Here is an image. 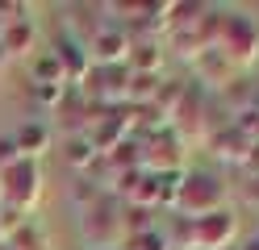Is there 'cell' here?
Returning <instances> with one entry per match:
<instances>
[{
    "label": "cell",
    "mask_w": 259,
    "mask_h": 250,
    "mask_svg": "<svg viewBox=\"0 0 259 250\" xmlns=\"http://www.w3.org/2000/svg\"><path fill=\"white\" fill-rule=\"evenodd\" d=\"M171 209H176V217H188V221L226 209V183H222V175L201 171V167H192V171L184 167L180 192H176V205H171Z\"/></svg>",
    "instance_id": "1"
},
{
    "label": "cell",
    "mask_w": 259,
    "mask_h": 250,
    "mask_svg": "<svg viewBox=\"0 0 259 250\" xmlns=\"http://www.w3.org/2000/svg\"><path fill=\"white\" fill-rule=\"evenodd\" d=\"M213 46L238 67V71L251 67L259 59V21L251 13H242V9H222V29H218Z\"/></svg>",
    "instance_id": "2"
},
{
    "label": "cell",
    "mask_w": 259,
    "mask_h": 250,
    "mask_svg": "<svg viewBox=\"0 0 259 250\" xmlns=\"http://www.w3.org/2000/svg\"><path fill=\"white\" fill-rule=\"evenodd\" d=\"M46 188V175H42V163L38 159H17L9 171H0V196H5V209L29 217L42 200Z\"/></svg>",
    "instance_id": "3"
},
{
    "label": "cell",
    "mask_w": 259,
    "mask_h": 250,
    "mask_svg": "<svg viewBox=\"0 0 259 250\" xmlns=\"http://www.w3.org/2000/svg\"><path fill=\"white\" fill-rule=\"evenodd\" d=\"M79 233H84L88 250H105V246L121 250V242H125V229H121V205H109V200L101 196L96 205L79 209Z\"/></svg>",
    "instance_id": "4"
},
{
    "label": "cell",
    "mask_w": 259,
    "mask_h": 250,
    "mask_svg": "<svg viewBox=\"0 0 259 250\" xmlns=\"http://www.w3.org/2000/svg\"><path fill=\"white\" fill-rule=\"evenodd\" d=\"M138 150H142V171H151V175L184 171V155H188V150L180 146V138H176L171 129H155V133H147V142H142Z\"/></svg>",
    "instance_id": "5"
},
{
    "label": "cell",
    "mask_w": 259,
    "mask_h": 250,
    "mask_svg": "<svg viewBox=\"0 0 259 250\" xmlns=\"http://www.w3.org/2000/svg\"><path fill=\"white\" fill-rule=\"evenodd\" d=\"M234 238H238V221L230 209L205 213L192 221V250H230Z\"/></svg>",
    "instance_id": "6"
},
{
    "label": "cell",
    "mask_w": 259,
    "mask_h": 250,
    "mask_svg": "<svg viewBox=\"0 0 259 250\" xmlns=\"http://www.w3.org/2000/svg\"><path fill=\"white\" fill-rule=\"evenodd\" d=\"M130 42H134V33H130L125 25H96L92 42H88L92 67H125Z\"/></svg>",
    "instance_id": "7"
},
{
    "label": "cell",
    "mask_w": 259,
    "mask_h": 250,
    "mask_svg": "<svg viewBox=\"0 0 259 250\" xmlns=\"http://www.w3.org/2000/svg\"><path fill=\"white\" fill-rule=\"evenodd\" d=\"M192 67H197V75H201V83H205V88L226 92V88H234V83H238V67L226 59L218 46H205L201 55L192 59Z\"/></svg>",
    "instance_id": "8"
},
{
    "label": "cell",
    "mask_w": 259,
    "mask_h": 250,
    "mask_svg": "<svg viewBox=\"0 0 259 250\" xmlns=\"http://www.w3.org/2000/svg\"><path fill=\"white\" fill-rule=\"evenodd\" d=\"M55 59H59V67H63V79H67V88H79V83L88 79V71H92V55H88V46L79 42V38H63L55 42Z\"/></svg>",
    "instance_id": "9"
},
{
    "label": "cell",
    "mask_w": 259,
    "mask_h": 250,
    "mask_svg": "<svg viewBox=\"0 0 259 250\" xmlns=\"http://www.w3.org/2000/svg\"><path fill=\"white\" fill-rule=\"evenodd\" d=\"M34 46H38V25L29 21V17L5 21V29H0V50H5V59H34Z\"/></svg>",
    "instance_id": "10"
},
{
    "label": "cell",
    "mask_w": 259,
    "mask_h": 250,
    "mask_svg": "<svg viewBox=\"0 0 259 250\" xmlns=\"http://www.w3.org/2000/svg\"><path fill=\"white\" fill-rule=\"evenodd\" d=\"M13 142H17L21 159H38V163H42V155L55 146V133H51L46 121H21L17 133H13Z\"/></svg>",
    "instance_id": "11"
},
{
    "label": "cell",
    "mask_w": 259,
    "mask_h": 250,
    "mask_svg": "<svg viewBox=\"0 0 259 250\" xmlns=\"http://www.w3.org/2000/svg\"><path fill=\"white\" fill-rule=\"evenodd\" d=\"M125 67L134 75H159V71H163V46H159V38H134V42H130Z\"/></svg>",
    "instance_id": "12"
},
{
    "label": "cell",
    "mask_w": 259,
    "mask_h": 250,
    "mask_svg": "<svg viewBox=\"0 0 259 250\" xmlns=\"http://www.w3.org/2000/svg\"><path fill=\"white\" fill-rule=\"evenodd\" d=\"M209 146H213V155L222 159V163H238L242 167V159H247V138L234 129V125H222V129H209Z\"/></svg>",
    "instance_id": "13"
},
{
    "label": "cell",
    "mask_w": 259,
    "mask_h": 250,
    "mask_svg": "<svg viewBox=\"0 0 259 250\" xmlns=\"http://www.w3.org/2000/svg\"><path fill=\"white\" fill-rule=\"evenodd\" d=\"M29 75H34V88H67L55 50H38V55L29 59Z\"/></svg>",
    "instance_id": "14"
},
{
    "label": "cell",
    "mask_w": 259,
    "mask_h": 250,
    "mask_svg": "<svg viewBox=\"0 0 259 250\" xmlns=\"http://www.w3.org/2000/svg\"><path fill=\"white\" fill-rule=\"evenodd\" d=\"M63 155H67V163L75 167V171H88V167L101 159V155L92 150V142L84 138V133H71V138H67V150H63Z\"/></svg>",
    "instance_id": "15"
},
{
    "label": "cell",
    "mask_w": 259,
    "mask_h": 250,
    "mask_svg": "<svg viewBox=\"0 0 259 250\" xmlns=\"http://www.w3.org/2000/svg\"><path fill=\"white\" fill-rule=\"evenodd\" d=\"M238 133H242V138H247V142H259V100H251V105H242L238 109V117H234V121H230Z\"/></svg>",
    "instance_id": "16"
},
{
    "label": "cell",
    "mask_w": 259,
    "mask_h": 250,
    "mask_svg": "<svg viewBox=\"0 0 259 250\" xmlns=\"http://www.w3.org/2000/svg\"><path fill=\"white\" fill-rule=\"evenodd\" d=\"M171 50H176L180 59L192 63V59L205 50V42H201V33H197V29H184V33H171Z\"/></svg>",
    "instance_id": "17"
},
{
    "label": "cell",
    "mask_w": 259,
    "mask_h": 250,
    "mask_svg": "<svg viewBox=\"0 0 259 250\" xmlns=\"http://www.w3.org/2000/svg\"><path fill=\"white\" fill-rule=\"evenodd\" d=\"M125 250H171V246H167V233L147 229V233H138V238H130Z\"/></svg>",
    "instance_id": "18"
},
{
    "label": "cell",
    "mask_w": 259,
    "mask_h": 250,
    "mask_svg": "<svg viewBox=\"0 0 259 250\" xmlns=\"http://www.w3.org/2000/svg\"><path fill=\"white\" fill-rule=\"evenodd\" d=\"M17 159H21L17 142H13V138H0V171H9V167L17 163Z\"/></svg>",
    "instance_id": "19"
},
{
    "label": "cell",
    "mask_w": 259,
    "mask_h": 250,
    "mask_svg": "<svg viewBox=\"0 0 259 250\" xmlns=\"http://www.w3.org/2000/svg\"><path fill=\"white\" fill-rule=\"evenodd\" d=\"M242 171H247L251 179H259V142L247 146V159H242Z\"/></svg>",
    "instance_id": "20"
},
{
    "label": "cell",
    "mask_w": 259,
    "mask_h": 250,
    "mask_svg": "<svg viewBox=\"0 0 259 250\" xmlns=\"http://www.w3.org/2000/svg\"><path fill=\"white\" fill-rule=\"evenodd\" d=\"M5 63H9V59H5V50H0V67H5Z\"/></svg>",
    "instance_id": "21"
},
{
    "label": "cell",
    "mask_w": 259,
    "mask_h": 250,
    "mask_svg": "<svg viewBox=\"0 0 259 250\" xmlns=\"http://www.w3.org/2000/svg\"><path fill=\"white\" fill-rule=\"evenodd\" d=\"M0 205H5V196H0Z\"/></svg>",
    "instance_id": "22"
},
{
    "label": "cell",
    "mask_w": 259,
    "mask_h": 250,
    "mask_svg": "<svg viewBox=\"0 0 259 250\" xmlns=\"http://www.w3.org/2000/svg\"><path fill=\"white\" fill-rule=\"evenodd\" d=\"M105 250H113V246H105Z\"/></svg>",
    "instance_id": "23"
}]
</instances>
